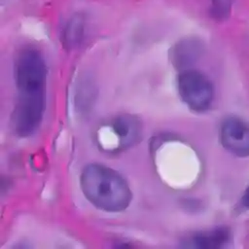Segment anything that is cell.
Returning a JSON list of instances; mask_svg holds the SVG:
<instances>
[{"mask_svg": "<svg viewBox=\"0 0 249 249\" xmlns=\"http://www.w3.org/2000/svg\"><path fill=\"white\" fill-rule=\"evenodd\" d=\"M17 101L11 116L16 135L27 137L39 127L46 109L47 67L39 51L24 49L15 60Z\"/></svg>", "mask_w": 249, "mask_h": 249, "instance_id": "6da1fadb", "label": "cell"}, {"mask_svg": "<svg viewBox=\"0 0 249 249\" xmlns=\"http://www.w3.org/2000/svg\"><path fill=\"white\" fill-rule=\"evenodd\" d=\"M80 185L85 197L106 212H121L131 201L132 193L124 177L103 164L87 165L81 173Z\"/></svg>", "mask_w": 249, "mask_h": 249, "instance_id": "7a4b0ae2", "label": "cell"}, {"mask_svg": "<svg viewBox=\"0 0 249 249\" xmlns=\"http://www.w3.org/2000/svg\"><path fill=\"white\" fill-rule=\"evenodd\" d=\"M177 89L181 99L193 111H206L212 104L213 85L199 71L192 69L181 71L177 78Z\"/></svg>", "mask_w": 249, "mask_h": 249, "instance_id": "3957f363", "label": "cell"}, {"mask_svg": "<svg viewBox=\"0 0 249 249\" xmlns=\"http://www.w3.org/2000/svg\"><path fill=\"white\" fill-rule=\"evenodd\" d=\"M109 133V140L102 146L110 151H119L134 145L141 136V123L131 115H121L114 118L102 127Z\"/></svg>", "mask_w": 249, "mask_h": 249, "instance_id": "277c9868", "label": "cell"}, {"mask_svg": "<svg viewBox=\"0 0 249 249\" xmlns=\"http://www.w3.org/2000/svg\"><path fill=\"white\" fill-rule=\"evenodd\" d=\"M220 140L231 154L245 158L249 156V124L237 117H229L221 124Z\"/></svg>", "mask_w": 249, "mask_h": 249, "instance_id": "5b68a950", "label": "cell"}, {"mask_svg": "<svg viewBox=\"0 0 249 249\" xmlns=\"http://www.w3.org/2000/svg\"><path fill=\"white\" fill-rule=\"evenodd\" d=\"M202 53V44L196 38H184L170 49L171 63L179 70L188 69Z\"/></svg>", "mask_w": 249, "mask_h": 249, "instance_id": "8992f818", "label": "cell"}, {"mask_svg": "<svg viewBox=\"0 0 249 249\" xmlns=\"http://www.w3.org/2000/svg\"><path fill=\"white\" fill-rule=\"evenodd\" d=\"M231 232L227 228H216L201 231L191 236L186 243L188 247L195 248H222L230 241Z\"/></svg>", "mask_w": 249, "mask_h": 249, "instance_id": "52a82bcc", "label": "cell"}, {"mask_svg": "<svg viewBox=\"0 0 249 249\" xmlns=\"http://www.w3.org/2000/svg\"><path fill=\"white\" fill-rule=\"evenodd\" d=\"M85 31V18L81 15H76L70 18L66 24L63 34L62 42L66 48L73 49L80 45L83 40Z\"/></svg>", "mask_w": 249, "mask_h": 249, "instance_id": "ba28073f", "label": "cell"}, {"mask_svg": "<svg viewBox=\"0 0 249 249\" xmlns=\"http://www.w3.org/2000/svg\"><path fill=\"white\" fill-rule=\"evenodd\" d=\"M232 2L233 0H211V17L218 21L226 20L231 15Z\"/></svg>", "mask_w": 249, "mask_h": 249, "instance_id": "9c48e42d", "label": "cell"}, {"mask_svg": "<svg viewBox=\"0 0 249 249\" xmlns=\"http://www.w3.org/2000/svg\"><path fill=\"white\" fill-rule=\"evenodd\" d=\"M241 204L244 208L249 209V186L248 188L245 190L242 197H241Z\"/></svg>", "mask_w": 249, "mask_h": 249, "instance_id": "30bf717a", "label": "cell"}]
</instances>
